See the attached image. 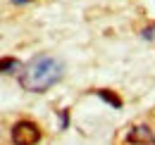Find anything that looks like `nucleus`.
<instances>
[{
	"label": "nucleus",
	"mask_w": 155,
	"mask_h": 145,
	"mask_svg": "<svg viewBox=\"0 0 155 145\" xmlns=\"http://www.w3.org/2000/svg\"><path fill=\"white\" fill-rule=\"evenodd\" d=\"M64 74V67L58 57L53 55H38L24 72H21V86L26 91H34V93H43L48 91L50 86H55Z\"/></svg>",
	"instance_id": "1"
},
{
	"label": "nucleus",
	"mask_w": 155,
	"mask_h": 145,
	"mask_svg": "<svg viewBox=\"0 0 155 145\" xmlns=\"http://www.w3.org/2000/svg\"><path fill=\"white\" fill-rule=\"evenodd\" d=\"M41 138V131L31 121H19L12 128V143L15 145H36Z\"/></svg>",
	"instance_id": "2"
},
{
	"label": "nucleus",
	"mask_w": 155,
	"mask_h": 145,
	"mask_svg": "<svg viewBox=\"0 0 155 145\" xmlns=\"http://www.w3.org/2000/svg\"><path fill=\"white\" fill-rule=\"evenodd\" d=\"M127 140L131 145H153L155 143V133L148 126H136V128H131V133H129Z\"/></svg>",
	"instance_id": "3"
},
{
	"label": "nucleus",
	"mask_w": 155,
	"mask_h": 145,
	"mask_svg": "<svg viewBox=\"0 0 155 145\" xmlns=\"http://www.w3.org/2000/svg\"><path fill=\"white\" fill-rule=\"evenodd\" d=\"M19 69V62L15 57H2L0 60V74H12Z\"/></svg>",
	"instance_id": "4"
},
{
	"label": "nucleus",
	"mask_w": 155,
	"mask_h": 145,
	"mask_svg": "<svg viewBox=\"0 0 155 145\" xmlns=\"http://www.w3.org/2000/svg\"><path fill=\"white\" fill-rule=\"evenodd\" d=\"M98 95H100L103 100H107V102H110L112 107H117V109L122 107V98H119V95H115L112 91H107V88H103V91H98Z\"/></svg>",
	"instance_id": "5"
},
{
	"label": "nucleus",
	"mask_w": 155,
	"mask_h": 145,
	"mask_svg": "<svg viewBox=\"0 0 155 145\" xmlns=\"http://www.w3.org/2000/svg\"><path fill=\"white\" fill-rule=\"evenodd\" d=\"M153 36H155V26H150V29L143 31V38H153Z\"/></svg>",
	"instance_id": "6"
},
{
	"label": "nucleus",
	"mask_w": 155,
	"mask_h": 145,
	"mask_svg": "<svg viewBox=\"0 0 155 145\" xmlns=\"http://www.w3.org/2000/svg\"><path fill=\"white\" fill-rule=\"evenodd\" d=\"M15 2H17V5H24V2H29V0H15Z\"/></svg>",
	"instance_id": "7"
}]
</instances>
